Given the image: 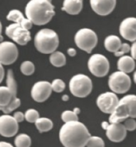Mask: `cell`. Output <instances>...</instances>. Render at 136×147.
<instances>
[{
  "mask_svg": "<svg viewBox=\"0 0 136 147\" xmlns=\"http://www.w3.org/2000/svg\"><path fill=\"white\" fill-rule=\"evenodd\" d=\"M119 34L127 41L134 42L136 40V18H127L119 26Z\"/></svg>",
  "mask_w": 136,
  "mask_h": 147,
  "instance_id": "16",
  "label": "cell"
},
{
  "mask_svg": "<svg viewBox=\"0 0 136 147\" xmlns=\"http://www.w3.org/2000/svg\"><path fill=\"white\" fill-rule=\"evenodd\" d=\"M0 147H14L11 144L6 142H0Z\"/></svg>",
  "mask_w": 136,
  "mask_h": 147,
  "instance_id": "36",
  "label": "cell"
},
{
  "mask_svg": "<svg viewBox=\"0 0 136 147\" xmlns=\"http://www.w3.org/2000/svg\"><path fill=\"white\" fill-rule=\"evenodd\" d=\"M1 34H2V24H1V22H0V41H3V37H2V35H1Z\"/></svg>",
  "mask_w": 136,
  "mask_h": 147,
  "instance_id": "39",
  "label": "cell"
},
{
  "mask_svg": "<svg viewBox=\"0 0 136 147\" xmlns=\"http://www.w3.org/2000/svg\"><path fill=\"white\" fill-rule=\"evenodd\" d=\"M7 19L11 22H14V23H18L26 30H30L32 28V22L28 19L27 18L24 17L22 13L18 10H11L8 13L7 16Z\"/></svg>",
  "mask_w": 136,
  "mask_h": 147,
  "instance_id": "18",
  "label": "cell"
},
{
  "mask_svg": "<svg viewBox=\"0 0 136 147\" xmlns=\"http://www.w3.org/2000/svg\"><path fill=\"white\" fill-rule=\"evenodd\" d=\"M34 123L40 133L49 131L50 130H52V128L53 127V123L52 122V120L48 118H45V117L43 118L39 117Z\"/></svg>",
  "mask_w": 136,
  "mask_h": 147,
  "instance_id": "22",
  "label": "cell"
},
{
  "mask_svg": "<svg viewBox=\"0 0 136 147\" xmlns=\"http://www.w3.org/2000/svg\"><path fill=\"white\" fill-rule=\"evenodd\" d=\"M83 0H64L62 10L71 15H76L82 10Z\"/></svg>",
  "mask_w": 136,
  "mask_h": 147,
  "instance_id": "19",
  "label": "cell"
},
{
  "mask_svg": "<svg viewBox=\"0 0 136 147\" xmlns=\"http://www.w3.org/2000/svg\"><path fill=\"white\" fill-rule=\"evenodd\" d=\"M16 147H30L31 138L26 134H20L14 139Z\"/></svg>",
  "mask_w": 136,
  "mask_h": 147,
  "instance_id": "24",
  "label": "cell"
},
{
  "mask_svg": "<svg viewBox=\"0 0 136 147\" xmlns=\"http://www.w3.org/2000/svg\"><path fill=\"white\" fill-rule=\"evenodd\" d=\"M24 117H25V119L29 123H35L36 120L39 118V113L36 110L29 109L26 111Z\"/></svg>",
  "mask_w": 136,
  "mask_h": 147,
  "instance_id": "29",
  "label": "cell"
},
{
  "mask_svg": "<svg viewBox=\"0 0 136 147\" xmlns=\"http://www.w3.org/2000/svg\"><path fill=\"white\" fill-rule=\"evenodd\" d=\"M136 44L135 42L134 41L133 42L132 45L131 46V49H130V52H131V57L133 59H135L136 58Z\"/></svg>",
  "mask_w": 136,
  "mask_h": 147,
  "instance_id": "33",
  "label": "cell"
},
{
  "mask_svg": "<svg viewBox=\"0 0 136 147\" xmlns=\"http://www.w3.org/2000/svg\"><path fill=\"white\" fill-rule=\"evenodd\" d=\"M61 119L64 123L78 121V115H76L73 111H65L61 114Z\"/></svg>",
  "mask_w": 136,
  "mask_h": 147,
  "instance_id": "27",
  "label": "cell"
},
{
  "mask_svg": "<svg viewBox=\"0 0 136 147\" xmlns=\"http://www.w3.org/2000/svg\"><path fill=\"white\" fill-rule=\"evenodd\" d=\"M130 49H131V45L127 43H123V44L121 45L119 50L116 51V53H115L116 57H122L124 54L128 53L130 52Z\"/></svg>",
  "mask_w": 136,
  "mask_h": 147,
  "instance_id": "31",
  "label": "cell"
},
{
  "mask_svg": "<svg viewBox=\"0 0 136 147\" xmlns=\"http://www.w3.org/2000/svg\"><path fill=\"white\" fill-rule=\"evenodd\" d=\"M18 131V123L9 114L0 116V135L6 138L14 136Z\"/></svg>",
  "mask_w": 136,
  "mask_h": 147,
  "instance_id": "14",
  "label": "cell"
},
{
  "mask_svg": "<svg viewBox=\"0 0 136 147\" xmlns=\"http://www.w3.org/2000/svg\"><path fill=\"white\" fill-rule=\"evenodd\" d=\"M67 53H68V54L69 55L70 57H75L76 55V50L73 48L68 49V50H67Z\"/></svg>",
  "mask_w": 136,
  "mask_h": 147,
  "instance_id": "34",
  "label": "cell"
},
{
  "mask_svg": "<svg viewBox=\"0 0 136 147\" xmlns=\"http://www.w3.org/2000/svg\"><path fill=\"white\" fill-rule=\"evenodd\" d=\"M59 45L58 34L50 29L39 30L34 38V46L38 52L44 54H51Z\"/></svg>",
  "mask_w": 136,
  "mask_h": 147,
  "instance_id": "5",
  "label": "cell"
},
{
  "mask_svg": "<svg viewBox=\"0 0 136 147\" xmlns=\"http://www.w3.org/2000/svg\"><path fill=\"white\" fill-rule=\"evenodd\" d=\"M49 61L52 65L54 67H62L66 64V57L65 55L59 51H54L49 56Z\"/></svg>",
  "mask_w": 136,
  "mask_h": 147,
  "instance_id": "23",
  "label": "cell"
},
{
  "mask_svg": "<svg viewBox=\"0 0 136 147\" xmlns=\"http://www.w3.org/2000/svg\"><path fill=\"white\" fill-rule=\"evenodd\" d=\"M73 112L75 113L76 115H78L79 114H80V112H81V110L79 109L78 107H75L74 110H73Z\"/></svg>",
  "mask_w": 136,
  "mask_h": 147,
  "instance_id": "37",
  "label": "cell"
},
{
  "mask_svg": "<svg viewBox=\"0 0 136 147\" xmlns=\"http://www.w3.org/2000/svg\"><path fill=\"white\" fill-rule=\"evenodd\" d=\"M88 67L92 75L97 77H104L109 72V61L105 56L99 53L93 54L88 61Z\"/></svg>",
  "mask_w": 136,
  "mask_h": 147,
  "instance_id": "9",
  "label": "cell"
},
{
  "mask_svg": "<svg viewBox=\"0 0 136 147\" xmlns=\"http://www.w3.org/2000/svg\"><path fill=\"white\" fill-rule=\"evenodd\" d=\"M68 99H69V97L67 95H64V96H62V100L63 101H68Z\"/></svg>",
  "mask_w": 136,
  "mask_h": 147,
  "instance_id": "38",
  "label": "cell"
},
{
  "mask_svg": "<svg viewBox=\"0 0 136 147\" xmlns=\"http://www.w3.org/2000/svg\"><path fill=\"white\" fill-rule=\"evenodd\" d=\"M20 70L22 73L25 76H31L35 71V66L33 62L25 61L21 65Z\"/></svg>",
  "mask_w": 136,
  "mask_h": 147,
  "instance_id": "25",
  "label": "cell"
},
{
  "mask_svg": "<svg viewBox=\"0 0 136 147\" xmlns=\"http://www.w3.org/2000/svg\"><path fill=\"white\" fill-rule=\"evenodd\" d=\"M4 74H5V72H4L3 66L2 64H0V83L3 81V80L4 78Z\"/></svg>",
  "mask_w": 136,
  "mask_h": 147,
  "instance_id": "35",
  "label": "cell"
},
{
  "mask_svg": "<svg viewBox=\"0 0 136 147\" xmlns=\"http://www.w3.org/2000/svg\"><path fill=\"white\" fill-rule=\"evenodd\" d=\"M123 126L127 131H133L136 129V122L133 118H127L124 120Z\"/></svg>",
  "mask_w": 136,
  "mask_h": 147,
  "instance_id": "30",
  "label": "cell"
},
{
  "mask_svg": "<svg viewBox=\"0 0 136 147\" xmlns=\"http://www.w3.org/2000/svg\"><path fill=\"white\" fill-rule=\"evenodd\" d=\"M51 88L52 91L55 92H62L65 88V84L61 79H55L51 83Z\"/></svg>",
  "mask_w": 136,
  "mask_h": 147,
  "instance_id": "28",
  "label": "cell"
},
{
  "mask_svg": "<svg viewBox=\"0 0 136 147\" xmlns=\"http://www.w3.org/2000/svg\"><path fill=\"white\" fill-rule=\"evenodd\" d=\"M87 147H105L102 138L98 136H90L86 144Z\"/></svg>",
  "mask_w": 136,
  "mask_h": 147,
  "instance_id": "26",
  "label": "cell"
},
{
  "mask_svg": "<svg viewBox=\"0 0 136 147\" xmlns=\"http://www.w3.org/2000/svg\"><path fill=\"white\" fill-rule=\"evenodd\" d=\"M108 86L112 92L117 94L127 92L131 86V80L127 73L118 72H113L109 76Z\"/></svg>",
  "mask_w": 136,
  "mask_h": 147,
  "instance_id": "8",
  "label": "cell"
},
{
  "mask_svg": "<svg viewBox=\"0 0 136 147\" xmlns=\"http://www.w3.org/2000/svg\"><path fill=\"white\" fill-rule=\"evenodd\" d=\"M18 50L14 43L10 41L0 42V64L10 65L16 61Z\"/></svg>",
  "mask_w": 136,
  "mask_h": 147,
  "instance_id": "11",
  "label": "cell"
},
{
  "mask_svg": "<svg viewBox=\"0 0 136 147\" xmlns=\"http://www.w3.org/2000/svg\"><path fill=\"white\" fill-rule=\"evenodd\" d=\"M90 5L95 13L100 16H106L114 10L116 0H90Z\"/></svg>",
  "mask_w": 136,
  "mask_h": 147,
  "instance_id": "17",
  "label": "cell"
},
{
  "mask_svg": "<svg viewBox=\"0 0 136 147\" xmlns=\"http://www.w3.org/2000/svg\"><path fill=\"white\" fill-rule=\"evenodd\" d=\"M21 100L17 97V82L12 70L7 74V86H0V111L10 114L20 106Z\"/></svg>",
  "mask_w": 136,
  "mask_h": 147,
  "instance_id": "3",
  "label": "cell"
},
{
  "mask_svg": "<svg viewBox=\"0 0 136 147\" xmlns=\"http://www.w3.org/2000/svg\"><path fill=\"white\" fill-rule=\"evenodd\" d=\"M117 67L120 72L130 73L135 68V59H133L131 56L123 55L122 57H120V58L117 62Z\"/></svg>",
  "mask_w": 136,
  "mask_h": 147,
  "instance_id": "20",
  "label": "cell"
},
{
  "mask_svg": "<svg viewBox=\"0 0 136 147\" xmlns=\"http://www.w3.org/2000/svg\"><path fill=\"white\" fill-rule=\"evenodd\" d=\"M102 128L106 130V135L108 139L114 142H120L125 139L127 130L121 123H107L103 122Z\"/></svg>",
  "mask_w": 136,
  "mask_h": 147,
  "instance_id": "12",
  "label": "cell"
},
{
  "mask_svg": "<svg viewBox=\"0 0 136 147\" xmlns=\"http://www.w3.org/2000/svg\"><path fill=\"white\" fill-rule=\"evenodd\" d=\"M69 90L76 97L85 98L92 92V80L85 74H76L69 81Z\"/></svg>",
  "mask_w": 136,
  "mask_h": 147,
  "instance_id": "6",
  "label": "cell"
},
{
  "mask_svg": "<svg viewBox=\"0 0 136 147\" xmlns=\"http://www.w3.org/2000/svg\"><path fill=\"white\" fill-rule=\"evenodd\" d=\"M91 136L89 130L79 121L65 123L59 132V138L65 147H85Z\"/></svg>",
  "mask_w": 136,
  "mask_h": 147,
  "instance_id": "1",
  "label": "cell"
},
{
  "mask_svg": "<svg viewBox=\"0 0 136 147\" xmlns=\"http://www.w3.org/2000/svg\"><path fill=\"white\" fill-rule=\"evenodd\" d=\"M52 93L51 84L48 81L35 83L31 89V96L34 101L42 103L49 99Z\"/></svg>",
  "mask_w": 136,
  "mask_h": 147,
  "instance_id": "15",
  "label": "cell"
},
{
  "mask_svg": "<svg viewBox=\"0 0 136 147\" xmlns=\"http://www.w3.org/2000/svg\"><path fill=\"white\" fill-rule=\"evenodd\" d=\"M136 117V96L127 95L119 99L117 106L109 117V123H122L127 118Z\"/></svg>",
  "mask_w": 136,
  "mask_h": 147,
  "instance_id": "4",
  "label": "cell"
},
{
  "mask_svg": "<svg viewBox=\"0 0 136 147\" xmlns=\"http://www.w3.org/2000/svg\"><path fill=\"white\" fill-rule=\"evenodd\" d=\"M74 41L79 49L90 53L97 45L98 37L91 29L83 28L76 32Z\"/></svg>",
  "mask_w": 136,
  "mask_h": 147,
  "instance_id": "7",
  "label": "cell"
},
{
  "mask_svg": "<svg viewBox=\"0 0 136 147\" xmlns=\"http://www.w3.org/2000/svg\"><path fill=\"white\" fill-rule=\"evenodd\" d=\"M119 102V98L116 93L107 92L102 93L96 99V105L102 112L105 114H112Z\"/></svg>",
  "mask_w": 136,
  "mask_h": 147,
  "instance_id": "13",
  "label": "cell"
},
{
  "mask_svg": "<svg viewBox=\"0 0 136 147\" xmlns=\"http://www.w3.org/2000/svg\"><path fill=\"white\" fill-rule=\"evenodd\" d=\"M5 33L8 38L20 45H26L31 40L30 32L18 23L9 25L6 28Z\"/></svg>",
  "mask_w": 136,
  "mask_h": 147,
  "instance_id": "10",
  "label": "cell"
},
{
  "mask_svg": "<svg viewBox=\"0 0 136 147\" xmlns=\"http://www.w3.org/2000/svg\"><path fill=\"white\" fill-rule=\"evenodd\" d=\"M14 119L17 121L18 123H22L24 119H25V117H24V114L21 111H17L14 114Z\"/></svg>",
  "mask_w": 136,
  "mask_h": 147,
  "instance_id": "32",
  "label": "cell"
},
{
  "mask_svg": "<svg viewBox=\"0 0 136 147\" xmlns=\"http://www.w3.org/2000/svg\"><path fill=\"white\" fill-rule=\"evenodd\" d=\"M122 45L121 40L116 35H109L104 40V47L109 52L116 53Z\"/></svg>",
  "mask_w": 136,
  "mask_h": 147,
  "instance_id": "21",
  "label": "cell"
},
{
  "mask_svg": "<svg viewBox=\"0 0 136 147\" xmlns=\"http://www.w3.org/2000/svg\"><path fill=\"white\" fill-rule=\"evenodd\" d=\"M25 13L32 24L43 26L55 15L54 6L52 0H30L26 6Z\"/></svg>",
  "mask_w": 136,
  "mask_h": 147,
  "instance_id": "2",
  "label": "cell"
}]
</instances>
